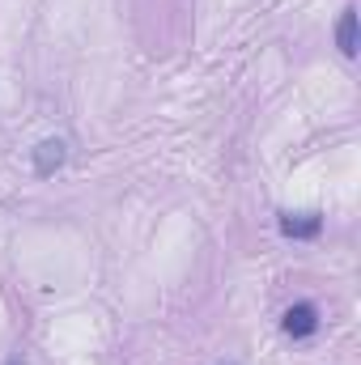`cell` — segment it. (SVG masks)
<instances>
[{"label":"cell","mask_w":361,"mask_h":365,"mask_svg":"<svg viewBox=\"0 0 361 365\" xmlns=\"http://www.w3.org/2000/svg\"><path fill=\"white\" fill-rule=\"evenodd\" d=\"M280 327H285V336H289V340H306V336H315V331H319V310H315L310 302H298V306H289V310H285Z\"/></svg>","instance_id":"cell-1"},{"label":"cell","mask_w":361,"mask_h":365,"mask_svg":"<svg viewBox=\"0 0 361 365\" xmlns=\"http://www.w3.org/2000/svg\"><path fill=\"white\" fill-rule=\"evenodd\" d=\"M64 158H68V145H64L60 136L39 140V145H34V175H39V179H51V175L64 166Z\"/></svg>","instance_id":"cell-2"},{"label":"cell","mask_w":361,"mask_h":365,"mask_svg":"<svg viewBox=\"0 0 361 365\" xmlns=\"http://www.w3.org/2000/svg\"><path fill=\"white\" fill-rule=\"evenodd\" d=\"M280 234L285 238H319L323 217L319 212H280Z\"/></svg>","instance_id":"cell-3"},{"label":"cell","mask_w":361,"mask_h":365,"mask_svg":"<svg viewBox=\"0 0 361 365\" xmlns=\"http://www.w3.org/2000/svg\"><path fill=\"white\" fill-rule=\"evenodd\" d=\"M336 47H340L345 60L357 56V9H353V4H349V9L340 13V21H336Z\"/></svg>","instance_id":"cell-4"},{"label":"cell","mask_w":361,"mask_h":365,"mask_svg":"<svg viewBox=\"0 0 361 365\" xmlns=\"http://www.w3.org/2000/svg\"><path fill=\"white\" fill-rule=\"evenodd\" d=\"M9 365H21V361H9Z\"/></svg>","instance_id":"cell-5"}]
</instances>
